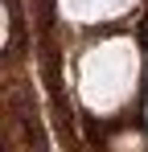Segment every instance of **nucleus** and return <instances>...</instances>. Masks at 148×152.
<instances>
[{"mask_svg": "<svg viewBox=\"0 0 148 152\" xmlns=\"http://www.w3.org/2000/svg\"><path fill=\"white\" fill-rule=\"evenodd\" d=\"M70 4L78 8V12H86V21H95V12L103 17V12H111V8H115L111 0H70ZM119 4H127V0H119Z\"/></svg>", "mask_w": 148, "mask_h": 152, "instance_id": "nucleus-1", "label": "nucleus"}]
</instances>
